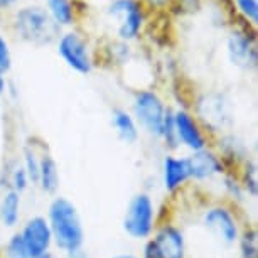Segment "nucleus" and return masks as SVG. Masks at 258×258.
<instances>
[{
	"mask_svg": "<svg viewBox=\"0 0 258 258\" xmlns=\"http://www.w3.org/2000/svg\"><path fill=\"white\" fill-rule=\"evenodd\" d=\"M46 220L49 223L52 243L62 253L78 250L85 245V226L76 204L66 196H52L47 206Z\"/></svg>",
	"mask_w": 258,
	"mask_h": 258,
	"instance_id": "f257e3e1",
	"label": "nucleus"
},
{
	"mask_svg": "<svg viewBox=\"0 0 258 258\" xmlns=\"http://www.w3.org/2000/svg\"><path fill=\"white\" fill-rule=\"evenodd\" d=\"M11 32L21 42L41 47L54 44L61 29L51 21L44 6L39 4H21L9 17Z\"/></svg>",
	"mask_w": 258,
	"mask_h": 258,
	"instance_id": "f03ea898",
	"label": "nucleus"
},
{
	"mask_svg": "<svg viewBox=\"0 0 258 258\" xmlns=\"http://www.w3.org/2000/svg\"><path fill=\"white\" fill-rule=\"evenodd\" d=\"M147 9L140 0H108L105 6L106 22L113 29L116 41H139L147 27Z\"/></svg>",
	"mask_w": 258,
	"mask_h": 258,
	"instance_id": "7ed1b4c3",
	"label": "nucleus"
},
{
	"mask_svg": "<svg viewBox=\"0 0 258 258\" xmlns=\"http://www.w3.org/2000/svg\"><path fill=\"white\" fill-rule=\"evenodd\" d=\"M132 115L145 134L152 139L160 140L172 108L165 103L164 98L155 90H137L132 98Z\"/></svg>",
	"mask_w": 258,
	"mask_h": 258,
	"instance_id": "20e7f679",
	"label": "nucleus"
},
{
	"mask_svg": "<svg viewBox=\"0 0 258 258\" xmlns=\"http://www.w3.org/2000/svg\"><path fill=\"white\" fill-rule=\"evenodd\" d=\"M56 52L61 57L62 62L71 71L78 75H91L95 70L96 59L93 46L90 44L88 37L76 27L61 31L56 39Z\"/></svg>",
	"mask_w": 258,
	"mask_h": 258,
	"instance_id": "39448f33",
	"label": "nucleus"
},
{
	"mask_svg": "<svg viewBox=\"0 0 258 258\" xmlns=\"http://www.w3.org/2000/svg\"><path fill=\"white\" fill-rule=\"evenodd\" d=\"M157 223V206L152 196L144 191L135 192L126 204L121 221L125 235L132 240L145 241L152 236Z\"/></svg>",
	"mask_w": 258,
	"mask_h": 258,
	"instance_id": "423d86ee",
	"label": "nucleus"
},
{
	"mask_svg": "<svg viewBox=\"0 0 258 258\" xmlns=\"http://www.w3.org/2000/svg\"><path fill=\"white\" fill-rule=\"evenodd\" d=\"M201 223L209 235L223 246L236 245L243 230L236 206L231 203H214L203 211Z\"/></svg>",
	"mask_w": 258,
	"mask_h": 258,
	"instance_id": "0eeeda50",
	"label": "nucleus"
},
{
	"mask_svg": "<svg viewBox=\"0 0 258 258\" xmlns=\"http://www.w3.org/2000/svg\"><path fill=\"white\" fill-rule=\"evenodd\" d=\"M19 235L26 246L29 258H52V235L49 230V223L42 214H34L22 223Z\"/></svg>",
	"mask_w": 258,
	"mask_h": 258,
	"instance_id": "6e6552de",
	"label": "nucleus"
},
{
	"mask_svg": "<svg viewBox=\"0 0 258 258\" xmlns=\"http://www.w3.org/2000/svg\"><path fill=\"white\" fill-rule=\"evenodd\" d=\"M172 125L176 132L179 147L187 149L189 152H198L209 147V134L203 128L196 115L186 106H179L172 110Z\"/></svg>",
	"mask_w": 258,
	"mask_h": 258,
	"instance_id": "1a4fd4ad",
	"label": "nucleus"
},
{
	"mask_svg": "<svg viewBox=\"0 0 258 258\" xmlns=\"http://www.w3.org/2000/svg\"><path fill=\"white\" fill-rule=\"evenodd\" d=\"M255 29V27H253ZM226 56L231 66L241 71H251L256 68V42L255 32L250 26L233 27L226 37Z\"/></svg>",
	"mask_w": 258,
	"mask_h": 258,
	"instance_id": "9d476101",
	"label": "nucleus"
},
{
	"mask_svg": "<svg viewBox=\"0 0 258 258\" xmlns=\"http://www.w3.org/2000/svg\"><path fill=\"white\" fill-rule=\"evenodd\" d=\"M149 240L152 241L159 258H187L186 236L172 221L157 223Z\"/></svg>",
	"mask_w": 258,
	"mask_h": 258,
	"instance_id": "9b49d317",
	"label": "nucleus"
},
{
	"mask_svg": "<svg viewBox=\"0 0 258 258\" xmlns=\"http://www.w3.org/2000/svg\"><path fill=\"white\" fill-rule=\"evenodd\" d=\"M184 157L187 162L191 182H204L214 177H221L223 174L228 172L221 155L211 147L198 150V152H189Z\"/></svg>",
	"mask_w": 258,
	"mask_h": 258,
	"instance_id": "f8f14e48",
	"label": "nucleus"
},
{
	"mask_svg": "<svg viewBox=\"0 0 258 258\" xmlns=\"http://www.w3.org/2000/svg\"><path fill=\"white\" fill-rule=\"evenodd\" d=\"M203 125L206 132H221L230 121L226 111V103L223 101V96L218 93H206L198 100L196 110L192 111Z\"/></svg>",
	"mask_w": 258,
	"mask_h": 258,
	"instance_id": "ddd939ff",
	"label": "nucleus"
},
{
	"mask_svg": "<svg viewBox=\"0 0 258 258\" xmlns=\"http://www.w3.org/2000/svg\"><path fill=\"white\" fill-rule=\"evenodd\" d=\"M191 182L186 157L167 154L162 160V184L167 194H177Z\"/></svg>",
	"mask_w": 258,
	"mask_h": 258,
	"instance_id": "4468645a",
	"label": "nucleus"
},
{
	"mask_svg": "<svg viewBox=\"0 0 258 258\" xmlns=\"http://www.w3.org/2000/svg\"><path fill=\"white\" fill-rule=\"evenodd\" d=\"M110 123L120 142H123L126 145L137 144V140L140 139V128L130 110L120 108V106L118 108H113L110 115Z\"/></svg>",
	"mask_w": 258,
	"mask_h": 258,
	"instance_id": "2eb2a0df",
	"label": "nucleus"
},
{
	"mask_svg": "<svg viewBox=\"0 0 258 258\" xmlns=\"http://www.w3.org/2000/svg\"><path fill=\"white\" fill-rule=\"evenodd\" d=\"M59 167H57L54 157L47 150V147L41 152L39 159V172H37V184L36 187L41 189L47 196H56L59 189Z\"/></svg>",
	"mask_w": 258,
	"mask_h": 258,
	"instance_id": "dca6fc26",
	"label": "nucleus"
},
{
	"mask_svg": "<svg viewBox=\"0 0 258 258\" xmlns=\"http://www.w3.org/2000/svg\"><path fill=\"white\" fill-rule=\"evenodd\" d=\"M75 0H44V9L49 14L51 21L56 24L61 31L76 27L80 11Z\"/></svg>",
	"mask_w": 258,
	"mask_h": 258,
	"instance_id": "f3484780",
	"label": "nucleus"
},
{
	"mask_svg": "<svg viewBox=\"0 0 258 258\" xmlns=\"http://www.w3.org/2000/svg\"><path fill=\"white\" fill-rule=\"evenodd\" d=\"M21 209H22V194L12 189H4L0 198V223L4 228L14 230L21 223Z\"/></svg>",
	"mask_w": 258,
	"mask_h": 258,
	"instance_id": "a211bd4d",
	"label": "nucleus"
},
{
	"mask_svg": "<svg viewBox=\"0 0 258 258\" xmlns=\"http://www.w3.org/2000/svg\"><path fill=\"white\" fill-rule=\"evenodd\" d=\"M236 177L240 181V186L248 198H256L258 192V174H256V162L250 157H246L240 164V167L236 170Z\"/></svg>",
	"mask_w": 258,
	"mask_h": 258,
	"instance_id": "6ab92c4d",
	"label": "nucleus"
},
{
	"mask_svg": "<svg viewBox=\"0 0 258 258\" xmlns=\"http://www.w3.org/2000/svg\"><path fill=\"white\" fill-rule=\"evenodd\" d=\"M29 186H31V181H29L21 160L14 162L6 174V189H12V191L19 194H24L29 189Z\"/></svg>",
	"mask_w": 258,
	"mask_h": 258,
	"instance_id": "aec40b11",
	"label": "nucleus"
},
{
	"mask_svg": "<svg viewBox=\"0 0 258 258\" xmlns=\"http://www.w3.org/2000/svg\"><path fill=\"white\" fill-rule=\"evenodd\" d=\"M236 245L240 258H258V233L253 226H243Z\"/></svg>",
	"mask_w": 258,
	"mask_h": 258,
	"instance_id": "412c9836",
	"label": "nucleus"
},
{
	"mask_svg": "<svg viewBox=\"0 0 258 258\" xmlns=\"http://www.w3.org/2000/svg\"><path fill=\"white\" fill-rule=\"evenodd\" d=\"M236 14L250 27H256L258 22V0H231Z\"/></svg>",
	"mask_w": 258,
	"mask_h": 258,
	"instance_id": "4be33fe9",
	"label": "nucleus"
},
{
	"mask_svg": "<svg viewBox=\"0 0 258 258\" xmlns=\"http://www.w3.org/2000/svg\"><path fill=\"white\" fill-rule=\"evenodd\" d=\"M2 258H29L26 246L22 243V238L19 231H14L11 238L7 240L6 246H4V256Z\"/></svg>",
	"mask_w": 258,
	"mask_h": 258,
	"instance_id": "5701e85b",
	"label": "nucleus"
},
{
	"mask_svg": "<svg viewBox=\"0 0 258 258\" xmlns=\"http://www.w3.org/2000/svg\"><path fill=\"white\" fill-rule=\"evenodd\" d=\"M12 49L11 44H9V39L0 32V71L9 75V71L12 70Z\"/></svg>",
	"mask_w": 258,
	"mask_h": 258,
	"instance_id": "b1692460",
	"label": "nucleus"
},
{
	"mask_svg": "<svg viewBox=\"0 0 258 258\" xmlns=\"http://www.w3.org/2000/svg\"><path fill=\"white\" fill-rule=\"evenodd\" d=\"M144 4V7L147 9V12H165L172 7L174 0H140Z\"/></svg>",
	"mask_w": 258,
	"mask_h": 258,
	"instance_id": "393cba45",
	"label": "nucleus"
},
{
	"mask_svg": "<svg viewBox=\"0 0 258 258\" xmlns=\"http://www.w3.org/2000/svg\"><path fill=\"white\" fill-rule=\"evenodd\" d=\"M176 6L181 7L182 14H192L201 9V0H174L170 9H174Z\"/></svg>",
	"mask_w": 258,
	"mask_h": 258,
	"instance_id": "a878e982",
	"label": "nucleus"
},
{
	"mask_svg": "<svg viewBox=\"0 0 258 258\" xmlns=\"http://www.w3.org/2000/svg\"><path fill=\"white\" fill-rule=\"evenodd\" d=\"M26 0H0V14L2 12H12L14 9L21 6Z\"/></svg>",
	"mask_w": 258,
	"mask_h": 258,
	"instance_id": "bb28decb",
	"label": "nucleus"
},
{
	"mask_svg": "<svg viewBox=\"0 0 258 258\" xmlns=\"http://www.w3.org/2000/svg\"><path fill=\"white\" fill-rule=\"evenodd\" d=\"M64 258H90V255L85 248H78V250L64 253Z\"/></svg>",
	"mask_w": 258,
	"mask_h": 258,
	"instance_id": "cd10ccee",
	"label": "nucleus"
},
{
	"mask_svg": "<svg viewBox=\"0 0 258 258\" xmlns=\"http://www.w3.org/2000/svg\"><path fill=\"white\" fill-rule=\"evenodd\" d=\"M7 91V75L0 71V96L6 95Z\"/></svg>",
	"mask_w": 258,
	"mask_h": 258,
	"instance_id": "c85d7f7f",
	"label": "nucleus"
},
{
	"mask_svg": "<svg viewBox=\"0 0 258 258\" xmlns=\"http://www.w3.org/2000/svg\"><path fill=\"white\" fill-rule=\"evenodd\" d=\"M110 258H139L137 255H132V253H116V255L110 256Z\"/></svg>",
	"mask_w": 258,
	"mask_h": 258,
	"instance_id": "c756f323",
	"label": "nucleus"
},
{
	"mask_svg": "<svg viewBox=\"0 0 258 258\" xmlns=\"http://www.w3.org/2000/svg\"><path fill=\"white\" fill-rule=\"evenodd\" d=\"M76 4H81V2H85V0H75Z\"/></svg>",
	"mask_w": 258,
	"mask_h": 258,
	"instance_id": "7c9ffc66",
	"label": "nucleus"
}]
</instances>
